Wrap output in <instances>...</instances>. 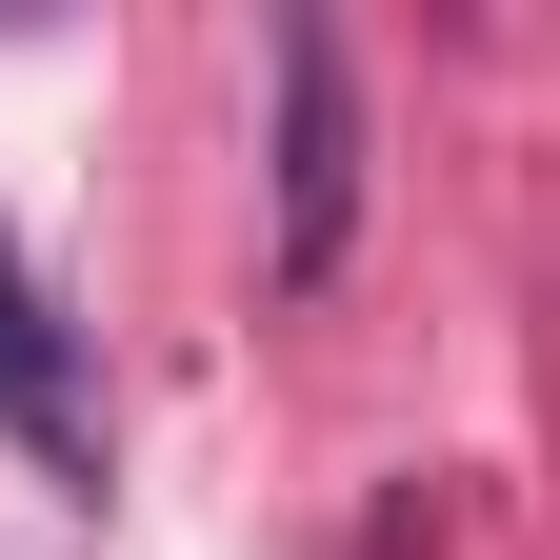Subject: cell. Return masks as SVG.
I'll return each mask as SVG.
<instances>
[{
	"label": "cell",
	"mask_w": 560,
	"mask_h": 560,
	"mask_svg": "<svg viewBox=\"0 0 560 560\" xmlns=\"http://www.w3.org/2000/svg\"><path fill=\"white\" fill-rule=\"evenodd\" d=\"M280 280H340V241H361V60H340V21H280Z\"/></svg>",
	"instance_id": "obj_1"
},
{
	"label": "cell",
	"mask_w": 560,
	"mask_h": 560,
	"mask_svg": "<svg viewBox=\"0 0 560 560\" xmlns=\"http://www.w3.org/2000/svg\"><path fill=\"white\" fill-rule=\"evenodd\" d=\"M0 441H21L40 480H81V501H101V361H81V320L40 301L21 241H0Z\"/></svg>",
	"instance_id": "obj_2"
}]
</instances>
